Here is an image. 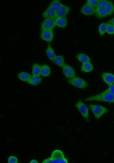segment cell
Listing matches in <instances>:
<instances>
[{
	"label": "cell",
	"mask_w": 114,
	"mask_h": 163,
	"mask_svg": "<svg viewBox=\"0 0 114 163\" xmlns=\"http://www.w3.org/2000/svg\"><path fill=\"white\" fill-rule=\"evenodd\" d=\"M43 163H68V159L65 157L63 152L59 150H56L52 153L50 159L45 160Z\"/></svg>",
	"instance_id": "obj_1"
},
{
	"label": "cell",
	"mask_w": 114,
	"mask_h": 163,
	"mask_svg": "<svg viewBox=\"0 0 114 163\" xmlns=\"http://www.w3.org/2000/svg\"><path fill=\"white\" fill-rule=\"evenodd\" d=\"M76 57L79 61L83 63L90 62L91 61V59L89 57L84 53L78 54L76 56Z\"/></svg>",
	"instance_id": "obj_16"
},
{
	"label": "cell",
	"mask_w": 114,
	"mask_h": 163,
	"mask_svg": "<svg viewBox=\"0 0 114 163\" xmlns=\"http://www.w3.org/2000/svg\"><path fill=\"white\" fill-rule=\"evenodd\" d=\"M99 0H87L86 4L95 8L97 5Z\"/></svg>",
	"instance_id": "obj_28"
},
{
	"label": "cell",
	"mask_w": 114,
	"mask_h": 163,
	"mask_svg": "<svg viewBox=\"0 0 114 163\" xmlns=\"http://www.w3.org/2000/svg\"><path fill=\"white\" fill-rule=\"evenodd\" d=\"M93 69V67L90 62L83 63L81 68V71L82 72H87L92 71Z\"/></svg>",
	"instance_id": "obj_21"
},
{
	"label": "cell",
	"mask_w": 114,
	"mask_h": 163,
	"mask_svg": "<svg viewBox=\"0 0 114 163\" xmlns=\"http://www.w3.org/2000/svg\"><path fill=\"white\" fill-rule=\"evenodd\" d=\"M106 32L110 34H114V25L108 23Z\"/></svg>",
	"instance_id": "obj_27"
},
{
	"label": "cell",
	"mask_w": 114,
	"mask_h": 163,
	"mask_svg": "<svg viewBox=\"0 0 114 163\" xmlns=\"http://www.w3.org/2000/svg\"><path fill=\"white\" fill-rule=\"evenodd\" d=\"M56 26L55 19H45L42 23L41 30H53Z\"/></svg>",
	"instance_id": "obj_6"
},
{
	"label": "cell",
	"mask_w": 114,
	"mask_h": 163,
	"mask_svg": "<svg viewBox=\"0 0 114 163\" xmlns=\"http://www.w3.org/2000/svg\"><path fill=\"white\" fill-rule=\"evenodd\" d=\"M62 5L59 0H54L52 2L49 6L56 11L60 8Z\"/></svg>",
	"instance_id": "obj_24"
},
{
	"label": "cell",
	"mask_w": 114,
	"mask_h": 163,
	"mask_svg": "<svg viewBox=\"0 0 114 163\" xmlns=\"http://www.w3.org/2000/svg\"><path fill=\"white\" fill-rule=\"evenodd\" d=\"M7 161L9 163H17L18 162V160L16 157L11 156L8 158Z\"/></svg>",
	"instance_id": "obj_30"
},
{
	"label": "cell",
	"mask_w": 114,
	"mask_h": 163,
	"mask_svg": "<svg viewBox=\"0 0 114 163\" xmlns=\"http://www.w3.org/2000/svg\"><path fill=\"white\" fill-rule=\"evenodd\" d=\"M68 82L75 87L82 89H85L87 88L88 83L82 79L77 77L69 79Z\"/></svg>",
	"instance_id": "obj_5"
},
{
	"label": "cell",
	"mask_w": 114,
	"mask_h": 163,
	"mask_svg": "<svg viewBox=\"0 0 114 163\" xmlns=\"http://www.w3.org/2000/svg\"><path fill=\"white\" fill-rule=\"evenodd\" d=\"M56 11L48 6L43 13L42 16L45 19H56Z\"/></svg>",
	"instance_id": "obj_12"
},
{
	"label": "cell",
	"mask_w": 114,
	"mask_h": 163,
	"mask_svg": "<svg viewBox=\"0 0 114 163\" xmlns=\"http://www.w3.org/2000/svg\"><path fill=\"white\" fill-rule=\"evenodd\" d=\"M101 93L102 94L109 93L114 96V84L109 86L107 89Z\"/></svg>",
	"instance_id": "obj_26"
},
{
	"label": "cell",
	"mask_w": 114,
	"mask_h": 163,
	"mask_svg": "<svg viewBox=\"0 0 114 163\" xmlns=\"http://www.w3.org/2000/svg\"><path fill=\"white\" fill-rule=\"evenodd\" d=\"M107 23L114 25V17L108 20Z\"/></svg>",
	"instance_id": "obj_31"
},
{
	"label": "cell",
	"mask_w": 114,
	"mask_h": 163,
	"mask_svg": "<svg viewBox=\"0 0 114 163\" xmlns=\"http://www.w3.org/2000/svg\"><path fill=\"white\" fill-rule=\"evenodd\" d=\"M70 10V7L62 4L60 8L56 11V19L59 17H65Z\"/></svg>",
	"instance_id": "obj_11"
},
{
	"label": "cell",
	"mask_w": 114,
	"mask_h": 163,
	"mask_svg": "<svg viewBox=\"0 0 114 163\" xmlns=\"http://www.w3.org/2000/svg\"><path fill=\"white\" fill-rule=\"evenodd\" d=\"M75 106L86 121L89 122V110L86 105L84 104L81 100H80L75 105Z\"/></svg>",
	"instance_id": "obj_4"
},
{
	"label": "cell",
	"mask_w": 114,
	"mask_h": 163,
	"mask_svg": "<svg viewBox=\"0 0 114 163\" xmlns=\"http://www.w3.org/2000/svg\"><path fill=\"white\" fill-rule=\"evenodd\" d=\"M56 25L58 27L64 28L66 27L67 24V18L66 17H60L55 19Z\"/></svg>",
	"instance_id": "obj_14"
},
{
	"label": "cell",
	"mask_w": 114,
	"mask_h": 163,
	"mask_svg": "<svg viewBox=\"0 0 114 163\" xmlns=\"http://www.w3.org/2000/svg\"><path fill=\"white\" fill-rule=\"evenodd\" d=\"M95 13L96 17L99 19H101L108 16L104 7L95 8Z\"/></svg>",
	"instance_id": "obj_13"
},
{
	"label": "cell",
	"mask_w": 114,
	"mask_h": 163,
	"mask_svg": "<svg viewBox=\"0 0 114 163\" xmlns=\"http://www.w3.org/2000/svg\"><path fill=\"white\" fill-rule=\"evenodd\" d=\"M80 11L86 15H91L95 13V8L85 3L81 8Z\"/></svg>",
	"instance_id": "obj_10"
},
{
	"label": "cell",
	"mask_w": 114,
	"mask_h": 163,
	"mask_svg": "<svg viewBox=\"0 0 114 163\" xmlns=\"http://www.w3.org/2000/svg\"><path fill=\"white\" fill-rule=\"evenodd\" d=\"M32 76L28 73L25 72H19L18 75V77L20 80L27 82Z\"/></svg>",
	"instance_id": "obj_22"
},
{
	"label": "cell",
	"mask_w": 114,
	"mask_h": 163,
	"mask_svg": "<svg viewBox=\"0 0 114 163\" xmlns=\"http://www.w3.org/2000/svg\"><path fill=\"white\" fill-rule=\"evenodd\" d=\"M107 0H99L95 8L104 7L105 5L107 2Z\"/></svg>",
	"instance_id": "obj_29"
},
{
	"label": "cell",
	"mask_w": 114,
	"mask_h": 163,
	"mask_svg": "<svg viewBox=\"0 0 114 163\" xmlns=\"http://www.w3.org/2000/svg\"><path fill=\"white\" fill-rule=\"evenodd\" d=\"M50 68L47 65L44 64L41 66L40 75L44 77H48L50 74Z\"/></svg>",
	"instance_id": "obj_18"
},
{
	"label": "cell",
	"mask_w": 114,
	"mask_h": 163,
	"mask_svg": "<svg viewBox=\"0 0 114 163\" xmlns=\"http://www.w3.org/2000/svg\"><path fill=\"white\" fill-rule=\"evenodd\" d=\"M104 7L108 16L114 13V4L112 1H108Z\"/></svg>",
	"instance_id": "obj_15"
},
{
	"label": "cell",
	"mask_w": 114,
	"mask_h": 163,
	"mask_svg": "<svg viewBox=\"0 0 114 163\" xmlns=\"http://www.w3.org/2000/svg\"><path fill=\"white\" fill-rule=\"evenodd\" d=\"M41 66L36 63L33 64L32 66V75L39 76L40 75Z\"/></svg>",
	"instance_id": "obj_23"
},
{
	"label": "cell",
	"mask_w": 114,
	"mask_h": 163,
	"mask_svg": "<svg viewBox=\"0 0 114 163\" xmlns=\"http://www.w3.org/2000/svg\"><path fill=\"white\" fill-rule=\"evenodd\" d=\"M30 163H38V161L36 160L33 159L31 160L30 162Z\"/></svg>",
	"instance_id": "obj_32"
},
{
	"label": "cell",
	"mask_w": 114,
	"mask_h": 163,
	"mask_svg": "<svg viewBox=\"0 0 114 163\" xmlns=\"http://www.w3.org/2000/svg\"><path fill=\"white\" fill-rule=\"evenodd\" d=\"M86 101H95L110 102H114V96L109 93L102 94L101 93L85 99Z\"/></svg>",
	"instance_id": "obj_2"
},
{
	"label": "cell",
	"mask_w": 114,
	"mask_h": 163,
	"mask_svg": "<svg viewBox=\"0 0 114 163\" xmlns=\"http://www.w3.org/2000/svg\"><path fill=\"white\" fill-rule=\"evenodd\" d=\"M89 108L92 111L97 120L99 119L103 115L108 112L107 108L100 105L90 104L89 106Z\"/></svg>",
	"instance_id": "obj_3"
},
{
	"label": "cell",
	"mask_w": 114,
	"mask_h": 163,
	"mask_svg": "<svg viewBox=\"0 0 114 163\" xmlns=\"http://www.w3.org/2000/svg\"><path fill=\"white\" fill-rule=\"evenodd\" d=\"M46 55L51 61H53V60L56 56L55 53L50 44H48L46 50Z\"/></svg>",
	"instance_id": "obj_17"
},
{
	"label": "cell",
	"mask_w": 114,
	"mask_h": 163,
	"mask_svg": "<svg viewBox=\"0 0 114 163\" xmlns=\"http://www.w3.org/2000/svg\"><path fill=\"white\" fill-rule=\"evenodd\" d=\"M108 23H103L101 24L99 27V31L101 36H103L107 31Z\"/></svg>",
	"instance_id": "obj_25"
},
{
	"label": "cell",
	"mask_w": 114,
	"mask_h": 163,
	"mask_svg": "<svg viewBox=\"0 0 114 163\" xmlns=\"http://www.w3.org/2000/svg\"><path fill=\"white\" fill-rule=\"evenodd\" d=\"M103 80L109 86H110L114 84V75L107 72H104L102 74Z\"/></svg>",
	"instance_id": "obj_9"
},
{
	"label": "cell",
	"mask_w": 114,
	"mask_h": 163,
	"mask_svg": "<svg viewBox=\"0 0 114 163\" xmlns=\"http://www.w3.org/2000/svg\"><path fill=\"white\" fill-rule=\"evenodd\" d=\"M40 37L43 40L49 43L52 42L54 37L53 30H41Z\"/></svg>",
	"instance_id": "obj_7"
},
{
	"label": "cell",
	"mask_w": 114,
	"mask_h": 163,
	"mask_svg": "<svg viewBox=\"0 0 114 163\" xmlns=\"http://www.w3.org/2000/svg\"><path fill=\"white\" fill-rule=\"evenodd\" d=\"M53 61L56 65L62 67L65 64L64 57L62 55L56 56Z\"/></svg>",
	"instance_id": "obj_20"
},
{
	"label": "cell",
	"mask_w": 114,
	"mask_h": 163,
	"mask_svg": "<svg viewBox=\"0 0 114 163\" xmlns=\"http://www.w3.org/2000/svg\"><path fill=\"white\" fill-rule=\"evenodd\" d=\"M42 81L39 76L32 75L27 82L31 85L36 86L38 84Z\"/></svg>",
	"instance_id": "obj_19"
},
{
	"label": "cell",
	"mask_w": 114,
	"mask_h": 163,
	"mask_svg": "<svg viewBox=\"0 0 114 163\" xmlns=\"http://www.w3.org/2000/svg\"><path fill=\"white\" fill-rule=\"evenodd\" d=\"M62 68L63 73L66 78L70 79L75 77V72L71 66L65 64Z\"/></svg>",
	"instance_id": "obj_8"
}]
</instances>
